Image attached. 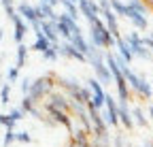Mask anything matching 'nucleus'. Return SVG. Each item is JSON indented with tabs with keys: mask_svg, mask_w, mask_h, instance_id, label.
Returning <instances> with one entry per match:
<instances>
[{
	"mask_svg": "<svg viewBox=\"0 0 153 147\" xmlns=\"http://www.w3.org/2000/svg\"><path fill=\"white\" fill-rule=\"evenodd\" d=\"M91 26V43L100 49H113L115 47V36L111 34V30L106 28V24L102 19H96Z\"/></svg>",
	"mask_w": 153,
	"mask_h": 147,
	"instance_id": "obj_1",
	"label": "nucleus"
},
{
	"mask_svg": "<svg viewBox=\"0 0 153 147\" xmlns=\"http://www.w3.org/2000/svg\"><path fill=\"white\" fill-rule=\"evenodd\" d=\"M55 87V77H51V75H47V77H41V79H36L32 85H30V92H28V96L34 100V102H38V100H43V98H47V94Z\"/></svg>",
	"mask_w": 153,
	"mask_h": 147,
	"instance_id": "obj_2",
	"label": "nucleus"
},
{
	"mask_svg": "<svg viewBox=\"0 0 153 147\" xmlns=\"http://www.w3.org/2000/svg\"><path fill=\"white\" fill-rule=\"evenodd\" d=\"M89 64L94 66V70H96V77H98V81L100 83H111V79H113V75H111V70H108V66L104 64V58H102V53H96V56L89 60Z\"/></svg>",
	"mask_w": 153,
	"mask_h": 147,
	"instance_id": "obj_3",
	"label": "nucleus"
},
{
	"mask_svg": "<svg viewBox=\"0 0 153 147\" xmlns=\"http://www.w3.org/2000/svg\"><path fill=\"white\" fill-rule=\"evenodd\" d=\"M45 109H47V113L53 117V124H60V126L66 128L68 132H72V119H70V113L62 111V109H57V107H51V104H45Z\"/></svg>",
	"mask_w": 153,
	"mask_h": 147,
	"instance_id": "obj_4",
	"label": "nucleus"
},
{
	"mask_svg": "<svg viewBox=\"0 0 153 147\" xmlns=\"http://www.w3.org/2000/svg\"><path fill=\"white\" fill-rule=\"evenodd\" d=\"M104 109H106V113L102 115L106 119L108 126H119V115H117V102H115L113 96L104 94Z\"/></svg>",
	"mask_w": 153,
	"mask_h": 147,
	"instance_id": "obj_5",
	"label": "nucleus"
},
{
	"mask_svg": "<svg viewBox=\"0 0 153 147\" xmlns=\"http://www.w3.org/2000/svg\"><path fill=\"white\" fill-rule=\"evenodd\" d=\"M70 98L66 96V94H60V92H49L47 94V102L45 104H51V107H57V109H62V111H66V113H70Z\"/></svg>",
	"mask_w": 153,
	"mask_h": 147,
	"instance_id": "obj_6",
	"label": "nucleus"
},
{
	"mask_svg": "<svg viewBox=\"0 0 153 147\" xmlns=\"http://www.w3.org/2000/svg\"><path fill=\"white\" fill-rule=\"evenodd\" d=\"M60 53H62V56H66V58H72V60H76V62H81V64H87V58H85L70 41H66V39H64V43H60Z\"/></svg>",
	"mask_w": 153,
	"mask_h": 147,
	"instance_id": "obj_7",
	"label": "nucleus"
},
{
	"mask_svg": "<svg viewBox=\"0 0 153 147\" xmlns=\"http://www.w3.org/2000/svg\"><path fill=\"white\" fill-rule=\"evenodd\" d=\"M117 115H119V122H121V126L126 128V130H132V128H134V117H132L130 109H128V102L119 100V104H117Z\"/></svg>",
	"mask_w": 153,
	"mask_h": 147,
	"instance_id": "obj_8",
	"label": "nucleus"
},
{
	"mask_svg": "<svg viewBox=\"0 0 153 147\" xmlns=\"http://www.w3.org/2000/svg\"><path fill=\"white\" fill-rule=\"evenodd\" d=\"M134 92H136L140 98H145V100H151V96H153V87H151V83H149L145 77H140V75H138L136 85H134Z\"/></svg>",
	"mask_w": 153,
	"mask_h": 147,
	"instance_id": "obj_9",
	"label": "nucleus"
},
{
	"mask_svg": "<svg viewBox=\"0 0 153 147\" xmlns=\"http://www.w3.org/2000/svg\"><path fill=\"white\" fill-rule=\"evenodd\" d=\"M115 49H117V53H119V56H121L128 64L134 60V53H132V49H130L128 41H126V39H121V36H117V39H115Z\"/></svg>",
	"mask_w": 153,
	"mask_h": 147,
	"instance_id": "obj_10",
	"label": "nucleus"
},
{
	"mask_svg": "<svg viewBox=\"0 0 153 147\" xmlns=\"http://www.w3.org/2000/svg\"><path fill=\"white\" fill-rule=\"evenodd\" d=\"M43 34L49 43H57L60 41V34H57V28H55V22H49V19H43Z\"/></svg>",
	"mask_w": 153,
	"mask_h": 147,
	"instance_id": "obj_11",
	"label": "nucleus"
},
{
	"mask_svg": "<svg viewBox=\"0 0 153 147\" xmlns=\"http://www.w3.org/2000/svg\"><path fill=\"white\" fill-rule=\"evenodd\" d=\"M130 7V4H128ZM128 19L136 26L138 30H147V26H149V22H147V17H145V13H138V11H134V9H130V13H128Z\"/></svg>",
	"mask_w": 153,
	"mask_h": 147,
	"instance_id": "obj_12",
	"label": "nucleus"
},
{
	"mask_svg": "<svg viewBox=\"0 0 153 147\" xmlns=\"http://www.w3.org/2000/svg\"><path fill=\"white\" fill-rule=\"evenodd\" d=\"M111 2V9L117 13V15H121V17H128V13H130V7H128V2H121V0H108Z\"/></svg>",
	"mask_w": 153,
	"mask_h": 147,
	"instance_id": "obj_13",
	"label": "nucleus"
},
{
	"mask_svg": "<svg viewBox=\"0 0 153 147\" xmlns=\"http://www.w3.org/2000/svg\"><path fill=\"white\" fill-rule=\"evenodd\" d=\"M57 56H60V43H51V45L43 51V58H45V60H49V62L57 60Z\"/></svg>",
	"mask_w": 153,
	"mask_h": 147,
	"instance_id": "obj_14",
	"label": "nucleus"
},
{
	"mask_svg": "<svg viewBox=\"0 0 153 147\" xmlns=\"http://www.w3.org/2000/svg\"><path fill=\"white\" fill-rule=\"evenodd\" d=\"M13 24H15V41L22 43L24 36H26V24H24V19H19V17H15Z\"/></svg>",
	"mask_w": 153,
	"mask_h": 147,
	"instance_id": "obj_15",
	"label": "nucleus"
},
{
	"mask_svg": "<svg viewBox=\"0 0 153 147\" xmlns=\"http://www.w3.org/2000/svg\"><path fill=\"white\" fill-rule=\"evenodd\" d=\"M55 28H57V34H60L62 39L70 41V36H72V32H70V28H68V24H66V22H62L60 17H57V22H55Z\"/></svg>",
	"mask_w": 153,
	"mask_h": 147,
	"instance_id": "obj_16",
	"label": "nucleus"
},
{
	"mask_svg": "<svg viewBox=\"0 0 153 147\" xmlns=\"http://www.w3.org/2000/svg\"><path fill=\"white\" fill-rule=\"evenodd\" d=\"M49 45H51V43H49V41L45 39V34L41 32V34H36V41H34L32 49H34V51H41V53H43V51H45V49H47Z\"/></svg>",
	"mask_w": 153,
	"mask_h": 147,
	"instance_id": "obj_17",
	"label": "nucleus"
},
{
	"mask_svg": "<svg viewBox=\"0 0 153 147\" xmlns=\"http://www.w3.org/2000/svg\"><path fill=\"white\" fill-rule=\"evenodd\" d=\"M132 117H134V124H138L140 128H147V126H149V122H147V117H145V113H143L140 107H136V109L132 111Z\"/></svg>",
	"mask_w": 153,
	"mask_h": 147,
	"instance_id": "obj_18",
	"label": "nucleus"
},
{
	"mask_svg": "<svg viewBox=\"0 0 153 147\" xmlns=\"http://www.w3.org/2000/svg\"><path fill=\"white\" fill-rule=\"evenodd\" d=\"M126 41H128V45H130L132 53L136 51V49H138L140 45H145V43H143V39H140V36H138L136 32H132V34H128V36H126Z\"/></svg>",
	"mask_w": 153,
	"mask_h": 147,
	"instance_id": "obj_19",
	"label": "nucleus"
},
{
	"mask_svg": "<svg viewBox=\"0 0 153 147\" xmlns=\"http://www.w3.org/2000/svg\"><path fill=\"white\" fill-rule=\"evenodd\" d=\"M26 56H28V47L19 43V49H17V68H22L26 64Z\"/></svg>",
	"mask_w": 153,
	"mask_h": 147,
	"instance_id": "obj_20",
	"label": "nucleus"
},
{
	"mask_svg": "<svg viewBox=\"0 0 153 147\" xmlns=\"http://www.w3.org/2000/svg\"><path fill=\"white\" fill-rule=\"evenodd\" d=\"M134 58H140V60H151V49L147 45H140L136 51H134Z\"/></svg>",
	"mask_w": 153,
	"mask_h": 147,
	"instance_id": "obj_21",
	"label": "nucleus"
},
{
	"mask_svg": "<svg viewBox=\"0 0 153 147\" xmlns=\"http://www.w3.org/2000/svg\"><path fill=\"white\" fill-rule=\"evenodd\" d=\"M0 124H4V126H7V130H13L15 119H13L11 115H0Z\"/></svg>",
	"mask_w": 153,
	"mask_h": 147,
	"instance_id": "obj_22",
	"label": "nucleus"
},
{
	"mask_svg": "<svg viewBox=\"0 0 153 147\" xmlns=\"http://www.w3.org/2000/svg\"><path fill=\"white\" fill-rule=\"evenodd\" d=\"M9 92H11V85L7 83V85L2 87V92H0V98H2V102H9Z\"/></svg>",
	"mask_w": 153,
	"mask_h": 147,
	"instance_id": "obj_23",
	"label": "nucleus"
},
{
	"mask_svg": "<svg viewBox=\"0 0 153 147\" xmlns=\"http://www.w3.org/2000/svg\"><path fill=\"white\" fill-rule=\"evenodd\" d=\"M24 115H26V111H24V109H15V111L11 113V117L17 122V119H24Z\"/></svg>",
	"mask_w": 153,
	"mask_h": 147,
	"instance_id": "obj_24",
	"label": "nucleus"
},
{
	"mask_svg": "<svg viewBox=\"0 0 153 147\" xmlns=\"http://www.w3.org/2000/svg\"><path fill=\"white\" fill-rule=\"evenodd\" d=\"M15 139H17V141H22V143H30V141H32L28 132H19V134H15Z\"/></svg>",
	"mask_w": 153,
	"mask_h": 147,
	"instance_id": "obj_25",
	"label": "nucleus"
},
{
	"mask_svg": "<svg viewBox=\"0 0 153 147\" xmlns=\"http://www.w3.org/2000/svg\"><path fill=\"white\" fill-rule=\"evenodd\" d=\"M15 141V132L13 130H7V137H4V145H11Z\"/></svg>",
	"mask_w": 153,
	"mask_h": 147,
	"instance_id": "obj_26",
	"label": "nucleus"
},
{
	"mask_svg": "<svg viewBox=\"0 0 153 147\" xmlns=\"http://www.w3.org/2000/svg\"><path fill=\"white\" fill-rule=\"evenodd\" d=\"M143 43H145V45H147V47H149V49L153 51V34H149V36H145V39H143Z\"/></svg>",
	"mask_w": 153,
	"mask_h": 147,
	"instance_id": "obj_27",
	"label": "nucleus"
},
{
	"mask_svg": "<svg viewBox=\"0 0 153 147\" xmlns=\"http://www.w3.org/2000/svg\"><path fill=\"white\" fill-rule=\"evenodd\" d=\"M30 85H32V81H30V79H24V81H22V90H24V94H28V92H30Z\"/></svg>",
	"mask_w": 153,
	"mask_h": 147,
	"instance_id": "obj_28",
	"label": "nucleus"
},
{
	"mask_svg": "<svg viewBox=\"0 0 153 147\" xmlns=\"http://www.w3.org/2000/svg\"><path fill=\"white\" fill-rule=\"evenodd\" d=\"M17 75H19V68H17V66L9 70V79H11V81H15V79H17Z\"/></svg>",
	"mask_w": 153,
	"mask_h": 147,
	"instance_id": "obj_29",
	"label": "nucleus"
},
{
	"mask_svg": "<svg viewBox=\"0 0 153 147\" xmlns=\"http://www.w3.org/2000/svg\"><path fill=\"white\" fill-rule=\"evenodd\" d=\"M145 4H147L149 9H153V0H145Z\"/></svg>",
	"mask_w": 153,
	"mask_h": 147,
	"instance_id": "obj_30",
	"label": "nucleus"
},
{
	"mask_svg": "<svg viewBox=\"0 0 153 147\" xmlns=\"http://www.w3.org/2000/svg\"><path fill=\"white\" fill-rule=\"evenodd\" d=\"M149 115H151V119H153V104L149 107Z\"/></svg>",
	"mask_w": 153,
	"mask_h": 147,
	"instance_id": "obj_31",
	"label": "nucleus"
},
{
	"mask_svg": "<svg viewBox=\"0 0 153 147\" xmlns=\"http://www.w3.org/2000/svg\"><path fill=\"white\" fill-rule=\"evenodd\" d=\"M145 147H153V143H151V141H147V143H145Z\"/></svg>",
	"mask_w": 153,
	"mask_h": 147,
	"instance_id": "obj_32",
	"label": "nucleus"
}]
</instances>
